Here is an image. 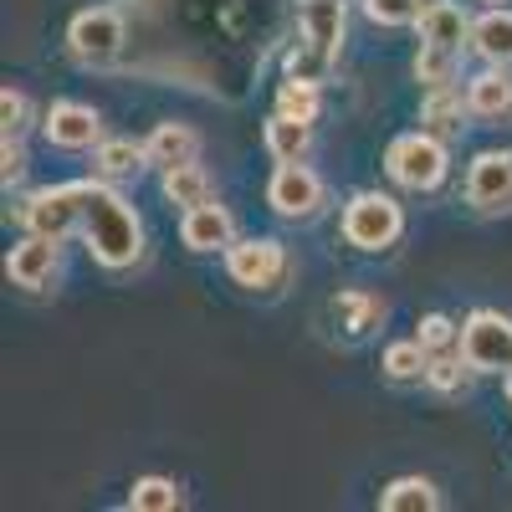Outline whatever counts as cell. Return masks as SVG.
I'll use <instances>...</instances> for the list:
<instances>
[{"label":"cell","mask_w":512,"mask_h":512,"mask_svg":"<svg viewBox=\"0 0 512 512\" xmlns=\"http://www.w3.org/2000/svg\"><path fill=\"white\" fill-rule=\"evenodd\" d=\"M16 216H21V226L36 231V236H52V241L77 236V226H82V195H77V180H72V185H52V190L26 195V205L16 210Z\"/></svg>","instance_id":"cell-7"},{"label":"cell","mask_w":512,"mask_h":512,"mask_svg":"<svg viewBox=\"0 0 512 512\" xmlns=\"http://www.w3.org/2000/svg\"><path fill=\"white\" fill-rule=\"evenodd\" d=\"M185 497H180V487L169 482V477H139L134 487H128V507L134 512H175Z\"/></svg>","instance_id":"cell-27"},{"label":"cell","mask_w":512,"mask_h":512,"mask_svg":"<svg viewBox=\"0 0 512 512\" xmlns=\"http://www.w3.org/2000/svg\"><path fill=\"white\" fill-rule=\"evenodd\" d=\"M420 0H364V16L374 26H415L420 21Z\"/></svg>","instance_id":"cell-31"},{"label":"cell","mask_w":512,"mask_h":512,"mask_svg":"<svg viewBox=\"0 0 512 512\" xmlns=\"http://www.w3.org/2000/svg\"><path fill=\"white\" fill-rule=\"evenodd\" d=\"M26 175V149H21V134H6V144H0V180L16 185Z\"/></svg>","instance_id":"cell-33"},{"label":"cell","mask_w":512,"mask_h":512,"mask_svg":"<svg viewBox=\"0 0 512 512\" xmlns=\"http://www.w3.org/2000/svg\"><path fill=\"white\" fill-rule=\"evenodd\" d=\"M472 52H477L482 62L512 67V11H507V6H492L487 16L472 21Z\"/></svg>","instance_id":"cell-17"},{"label":"cell","mask_w":512,"mask_h":512,"mask_svg":"<svg viewBox=\"0 0 512 512\" xmlns=\"http://www.w3.org/2000/svg\"><path fill=\"white\" fill-rule=\"evenodd\" d=\"M384 169H390V180L405 185V190H436L451 169V154L441 144V134L431 128H420V134H400L384 154Z\"/></svg>","instance_id":"cell-2"},{"label":"cell","mask_w":512,"mask_h":512,"mask_svg":"<svg viewBox=\"0 0 512 512\" xmlns=\"http://www.w3.org/2000/svg\"><path fill=\"white\" fill-rule=\"evenodd\" d=\"M41 134L52 149H98L103 144V118L88 103H52L41 118Z\"/></svg>","instance_id":"cell-10"},{"label":"cell","mask_w":512,"mask_h":512,"mask_svg":"<svg viewBox=\"0 0 512 512\" xmlns=\"http://www.w3.org/2000/svg\"><path fill=\"white\" fill-rule=\"evenodd\" d=\"M144 149H149V164H159V169H175V164H190V159H200V134L190 123H154V134L144 139Z\"/></svg>","instance_id":"cell-16"},{"label":"cell","mask_w":512,"mask_h":512,"mask_svg":"<svg viewBox=\"0 0 512 512\" xmlns=\"http://www.w3.org/2000/svg\"><path fill=\"white\" fill-rule=\"evenodd\" d=\"M144 164H149V149L134 144V139H103L93 149V169L103 180H128V175H139Z\"/></svg>","instance_id":"cell-22"},{"label":"cell","mask_w":512,"mask_h":512,"mask_svg":"<svg viewBox=\"0 0 512 512\" xmlns=\"http://www.w3.org/2000/svg\"><path fill=\"white\" fill-rule=\"evenodd\" d=\"M384 512H436L441 507V487L425 482V477H395L390 487L379 492Z\"/></svg>","instance_id":"cell-21"},{"label":"cell","mask_w":512,"mask_h":512,"mask_svg":"<svg viewBox=\"0 0 512 512\" xmlns=\"http://www.w3.org/2000/svg\"><path fill=\"white\" fill-rule=\"evenodd\" d=\"M400 231H405V210H400L390 195L359 190V195L344 205V241L359 246V251H384V246H395Z\"/></svg>","instance_id":"cell-3"},{"label":"cell","mask_w":512,"mask_h":512,"mask_svg":"<svg viewBox=\"0 0 512 512\" xmlns=\"http://www.w3.org/2000/svg\"><path fill=\"white\" fill-rule=\"evenodd\" d=\"M226 272H231V282L246 287V292H277V287L287 282L292 262H287V246H282V241L251 236V241H236V246L226 251Z\"/></svg>","instance_id":"cell-4"},{"label":"cell","mask_w":512,"mask_h":512,"mask_svg":"<svg viewBox=\"0 0 512 512\" xmlns=\"http://www.w3.org/2000/svg\"><path fill=\"white\" fill-rule=\"evenodd\" d=\"M308 149H313V123L287 118V113H272V118H267V154H272L277 164L308 159Z\"/></svg>","instance_id":"cell-19"},{"label":"cell","mask_w":512,"mask_h":512,"mask_svg":"<svg viewBox=\"0 0 512 512\" xmlns=\"http://www.w3.org/2000/svg\"><path fill=\"white\" fill-rule=\"evenodd\" d=\"M466 113H472V103H466L461 88H436V93H425V103H420V123L431 128V134H441V139L461 134Z\"/></svg>","instance_id":"cell-20"},{"label":"cell","mask_w":512,"mask_h":512,"mask_svg":"<svg viewBox=\"0 0 512 512\" xmlns=\"http://www.w3.org/2000/svg\"><path fill=\"white\" fill-rule=\"evenodd\" d=\"M466 205L477 216H507L512 210V154L507 149H487L466 169Z\"/></svg>","instance_id":"cell-8"},{"label":"cell","mask_w":512,"mask_h":512,"mask_svg":"<svg viewBox=\"0 0 512 512\" xmlns=\"http://www.w3.org/2000/svg\"><path fill=\"white\" fill-rule=\"evenodd\" d=\"M123 41H128V31H123V16H118L113 6H88V11H77V16L67 21V52H72L82 67L113 62V57L123 52Z\"/></svg>","instance_id":"cell-5"},{"label":"cell","mask_w":512,"mask_h":512,"mask_svg":"<svg viewBox=\"0 0 512 512\" xmlns=\"http://www.w3.org/2000/svg\"><path fill=\"white\" fill-rule=\"evenodd\" d=\"M461 52H446V47H431V41H420V57H415V77H420V88L425 93H436V88H456V62Z\"/></svg>","instance_id":"cell-24"},{"label":"cell","mask_w":512,"mask_h":512,"mask_svg":"<svg viewBox=\"0 0 512 512\" xmlns=\"http://www.w3.org/2000/svg\"><path fill=\"white\" fill-rule=\"evenodd\" d=\"M297 21H303V36H308V41H318L323 52L338 57V47H344V31H349L344 0H303V6H297Z\"/></svg>","instance_id":"cell-15"},{"label":"cell","mask_w":512,"mask_h":512,"mask_svg":"<svg viewBox=\"0 0 512 512\" xmlns=\"http://www.w3.org/2000/svg\"><path fill=\"white\" fill-rule=\"evenodd\" d=\"M277 113L303 118V123H318V82H297V77H287L282 88H277Z\"/></svg>","instance_id":"cell-29"},{"label":"cell","mask_w":512,"mask_h":512,"mask_svg":"<svg viewBox=\"0 0 512 512\" xmlns=\"http://www.w3.org/2000/svg\"><path fill=\"white\" fill-rule=\"evenodd\" d=\"M328 313H333V323L344 328L349 338H364L369 328H379V318H384V303L374 292H364V287H344L328 303Z\"/></svg>","instance_id":"cell-18"},{"label":"cell","mask_w":512,"mask_h":512,"mask_svg":"<svg viewBox=\"0 0 512 512\" xmlns=\"http://www.w3.org/2000/svg\"><path fill=\"white\" fill-rule=\"evenodd\" d=\"M477 369L466 364V354L461 349H451V354H431V369H425V384L431 390H441V395H461L466 390V379H472Z\"/></svg>","instance_id":"cell-28"},{"label":"cell","mask_w":512,"mask_h":512,"mask_svg":"<svg viewBox=\"0 0 512 512\" xmlns=\"http://www.w3.org/2000/svg\"><path fill=\"white\" fill-rule=\"evenodd\" d=\"M415 26H420V41H431V47H446V52L472 47V16H466L456 0H431Z\"/></svg>","instance_id":"cell-14"},{"label":"cell","mask_w":512,"mask_h":512,"mask_svg":"<svg viewBox=\"0 0 512 512\" xmlns=\"http://www.w3.org/2000/svg\"><path fill=\"white\" fill-rule=\"evenodd\" d=\"M267 205L282 221H313L323 210V180L297 159V164H277V175L267 180Z\"/></svg>","instance_id":"cell-9"},{"label":"cell","mask_w":512,"mask_h":512,"mask_svg":"<svg viewBox=\"0 0 512 512\" xmlns=\"http://www.w3.org/2000/svg\"><path fill=\"white\" fill-rule=\"evenodd\" d=\"M26 118H31V103H26V93H16V88H6V93H0V128H6V134H21V128H26Z\"/></svg>","instance_id":"cell-32"},{"label":"cell","mask_w":512,"mask_h":512,"mask_svg":"<svg viewBox=\"0 0 512 512\" xmlns=\"http://www.w3.org/2000/svg\"><path fill=\"white\" fill-rule=\"evenodd\" d=\"M180 241L200 256L210 251H231L236 246V221H231V210L216 205V200H205L195 210H185V221H180Z\"/></svg>","instance_id":"cell-12"},{"label":"cell","mask_w":512,"mask_h":512,"mask_svg":"<svg viewBox=\"0 0 512 512\" xmlns=\"http://www.w3.org/2000/svg\"><path fill=\"white\" fill-rule=\"evenodd\" d=\"M57 246H62V241L31 231L26 241L11 246V256H6V277H11L16 287H26V292H41V287L57 277Z\"/></svg>","instance_id":"cell-11"},{"label":"cell","mask_w":512,"mask_h":512,"mask_svg":"<svg viewBox=\"0 0 512 512\" xmlns=\"http://www.w3.org/2000/svg\"><path fill=\"white\" fill-rule=\"evenodd\" d=\"M164 200L169 205H180V210H195L210 200V175L190 159V164H175V169H164Z\"/></svg>","instance_id":"cell-23"},{"label":"cell","mask_w":512,"mask_h":512,"mask_svg":"<svg viewBox=\"0 0 512 512\" xmlns=\"http://www.w3.org/2000/svg\"><path fill=\"white\" fill-rule=\"evenodd\" d=\"M77 195H82V226H77V236L88 241V251L98 256L108 272L134 267L144 256V221H139V210L128 205L103 175L98 180H77Z\"/></svg>","instance_id":"cell-1"},{"label":"cell","mask_w":512,"mask_h":512,"mask_svg":"<svg viewBox=\"0 0 512 512\" xmlns=\"http://www.w3.org/2000/svg\"><path fill=\"white\" fill-rule=\"evenodd\" d=\"M415 338H420L431 354H451V349H461V323H451L446 313H425Z\"/></svg>","instance_id":"cell-30"},{"label":"cell","mask_w":512,"mask_h":512,"mask_svg":"<svg viewBox=\"0 0 512 512\" xmlns=\"http://www.w3.org/2000/svg\"><path fill=\"white\" fill-rule=\"evenodd\" d=\"M425 369H431V349L420 338H400V344L384 349V379L410 384V379H425Z\"/></svg>","instance_id":"cell-25"},{"label":"cell","mask_w":512,"mask_h":512,"mask_svg":"<svg viewBox=\"0 0 512 512\" xmlns=\"http://www.w3.org/2000/svg\"><path fill=\"white\" fill-rule=\"evenodd\" d=\"M466 103H472V118H482V123H507L512 118V72L487 62V72L466 82Z\"/></svg>","instance_id":"cell-13"},{"label":"cell","mask_w":512,"mask_h":512,"mask_svg":"<svg viewBox=\"0 0 512 512\" xmlns=\"http://www.w3.org/2000/svg\"><path fill=\"white\" fill-rule=\"evenodd\" d=\"M461 354L477 374H507L512 369V318L477 308L461 323Z\"/></svg>","instance_id":"cell-6"},{"label":"cell","mask_w":512,"mask_h":512,"mask_svg":"<svg viewBox=\"0 0 512 512\" xmlns=\"http://www.w3.org/2000/svg\"><path fill=\"white\" fill-rule=\"evenodd\" d=\"M333 52H323L318 47V41H297V47L287 52V77H297V82H318V88H323V82H328V72H333Z\"/></svg>","instance_id":"cell-26"},{"label":"cell","mask_w":512,"mask_h":512,"mask_svg":"<svg viewBox=\"0 0 512 512\" xmlns=\"http://www.w3.org/2000/svg\"><path fill=\"white\" fill-rule=\"evenodd\" d=\"M502 379H507V400H512V369H507V374H502Z\"/></svg>","instance_id":"cell-34"},{"label":"cell","mask_w":512,"mask_h":512,"mask_svg":"<svg viewBox=\"0 0 512 512\" xmlns=\"http://www.w3.org/2000/svg\"><path fill=\"white\" fill-rule=\"evenodd\" d=\"M487 6H507V0H487Z\"/></svg>","instance_id":"cell-35"}]
</instances>
